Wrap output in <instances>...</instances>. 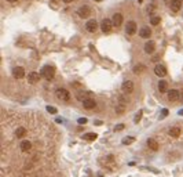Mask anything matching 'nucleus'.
<instances>
[{
  "mask_svg": "<svg viewBox=\"0 0 183 177\" xmlns=\"http://www.w3.org/2000/svg\"><path fill=\"white\" fill-rule=\"evenodd\" d=\"M40 75L44 79H47V80H52L54 76H55V69L52 66H50V65H44L42 68V71H40Z\"/></svg>",
  "mask_w": 183,
  "mask_h": 177,
  "instance_id": "1",
  "label": "nucleus"
},
{
  "mask_svg": "<svg viewBox=\"0 0 183 177\" xmlns=\"http://www.w3.org/2000/svg\"><path fill=\"white\" fill-rule=\"evenodd\" d=\"M55 96L59 100H62V101H69L70 100V93L68 90H65V89H58L55 92Z\"/></svg>",
  "mask_w": 183,
  "mask_h": 177,
  "instance_id": "2",
  "label": "nucleus"
},
{
  "mask_svg": "<svg viewBox=\"0 0 183 177\" xmlns=\"http://www.w3.org/2000/svg\"><path fill=\"white\" fill-rule=\"evenodd\" d=\"M77 15L80 18H88V17L91 15V8L84 4V6H81V7L77 10Z\"/></svg>",
  "mask_w": 183,
  "mask_h": 177,
  "instance_id": "3",
  "label": "nucleus"
},
{
  "mask_svg": "<svg viewBox=\"0 0 183 177\" xmlns=\"http://www.w3.org/2000/svg\"><path fill=\"white\" fill-rule=\"evenodd\" d=\"M112 26H113V22L110 20H103V21L101 22V29H102L103 33H109Z\"/></svg>",
  "mask_w": 183,
  "mask_h": 177,
  "instance_id": "4",
  "label": "nucleus"
},
{
  "mask_svg": "<svg viewBox=\"0 0 183 177\" xmlns=\"http://www.w3.org/2000/svg\"><path fill=\"white\" fill-rule=\"evenodd\" d=\"M136 22L134 21H128L127 25H125V32H127L128 35H135L136 33Z\"/></svg>",
  "mask_w": 183,
  "mask_h": 177,
  "instance_id": "5",
  "label": "nucleus"
},
{
  "mask_svg": "<svg viewBox=\"0 0 183 177\" xmlns=\"http://www.w3.org/2000/svg\"><path fill=\"white\" fill-rule=\"evenodd\" d=\"M85 28H87V31H88V32L94 33V32L98 29V22L95 21V20H88V22L85 24Z\"/></svg>",
  "mask_w": 183,
  "mask_h": 177,
  "instance_id": "6",
  "label": "nucleus"
},
{
  "mask_svg": "<svg viewBox=\"0 0 183 177\" xmlns=\"http://www.w3.org/2000/svg\"><path fill=\"white\" fill-rule=\"evenodd\" d=\"M13 76L15 79H22L25 76V69L22 66H15L14 69H13Z\"/></svg>",
  "mask_w": 183,
  "mask_h": 177,
  "instance_id": "7",
  "label": "nucleus"
},
{
  "mask_svg": "<svg viewBox=\"0 0 183 177\" xmlns=\"http://www.w3.org/2000/svg\"><path fill=\"white\" fill-rule=\"evenodd\" d=\"M40 73H37V72H30L28 75V82L30 83V85H35V83H37L39 80H40Z\"/></svg>",
  "mask_w": 183,
  "mask_h": 177,
  "instance_id": "8",
  "label": "nucleus"
},
{
  "mask_svg": "<svg viewBox=\"0 0 183 177\" xmlns=\"http://www.w3.org/2000/svg\"><path fill=\"white\" fill-rule=\"evenodd\" d=\"M167 97H168L169 101H172V102H175V101H178L179 100V97H180V93L178 92V90H169L168 94H167Z\"/></svg>",
  "mask_w": 183,
  "mask_h": 177,
  "instance_id": "9",
  "label": "nucleus"
},
{
  "mask_svg": "<svg viewBox=\"0 0 183 177\" xmlns=\"http://www.w3.org/2000/svg\"><path fill=\"white\" fill-rule=\"evenodd\" d=\"M154 73L157 75V76H160V78H162V76H165L167 75V69H165V66L161 64H158V65H156V68H154Z\"/></svg>",
  "mask_w": 183,
  "mask_h": 177,
  "instance_id": "10",
  "label": "nucleus"
},
{
  "mask_svg": "<svg viewBox=\"0 0 183 177\" xmlns=\"http://www.w3.org/2000/svg\"><path fill=\"white\" fill-rule=\"evenodd\" d=\"M112 22H113V26H121V24H123V14H120V13H117V14L113 15L112 18Z\"/></svg>",
  "mask_w": 183,
  "mask_h": 177,
  "instance_id": "11",
  "label": "nucleus"
},
{
  "mask_svg": "<svg viewBox=\"0 0 183 177\" xmlns=\"http://www.w3.org/2000/svg\"><path fill=\"white\" fill-rule=\"evenodd\" d=\"M83 106H84L85 109H94L97 106V102H95L94 98H87L83 101Z\"/></svg>",
  "mask_w": 183,
  "mask_h": 177,
  "instance_id": "12",
  "label": "nucleus"
},
{
  "mask_svg": "<svg viewBox=\"0 0 183 177\" xmlns=\"http://www.w3.org/2000/svg\"><path fill=\"white\" fill-rule=\"evenodd\" d=\"M123 92L124 93H132L134 92V83L131 80H125L123 83Z\"/></svg>",
  "mask_w": 183,
  "mask_h": 177,
  "instance_id": "13",
  "label": "nucleus"
},
{
  "mask_svg": "<svg viewBox=\"0 0 183 177\" xmlns=\"http://www.w3.org/2000/svg\"><path fill=\"white\" fill-rule=\"evenodd\" d=\"M139 35H141L142 39H149V37L151 36V29L149 28V26H143V28L139 31Z\"/></svg>",
  "mask_w": 183,
  "mask_h": 177,
  "instance_id": "14",
  "label": "nucleus"
},
{
  "mask_svg": "<svg viewBox=\"0 0 183 177\" xmlns=\"http://www.w3.org/2000/svg\"><path fill=\"white\" fill-rule=\"evenodd\" d=\"M182 8V0H172L171 1V10L172 11H179Z\"/></svg>",
  "mask_w": 183,
  "mask_h": 177,
  "instance_id": "15",
  "label": "nucleus"
},
{
  "mask_svg": "<svg viewBox=\"0 0 183 177\" xmlns=\"http://www.w3.org/2000/svg\"><path fill=\"white\" fill-rule=\"evenodd\" d=\"M91 96H92V93H88V92H78L77 94H76L77 100H80V101H84V100L90 98Z\"/></svg>",
  "mask_w": 183,
  "mask_h": 177,
  "instance_id": "16",
  "label": "nucleus"
},
{
  "mask_svg": "<svg viewBox=\"0 0 183 177\" xmlns=\"http://www.w3.org/2000/svg\"><path fill=\"white\" fill-rule=\"evenodd\" d=\"M154 42H147L146 44H145V51L147 53V54H151V53H154Z\"/></svg>",
  "mask_w": 183,
  "mask_h": 177,
  "instance_id": "17",
  "label": "nucleus"
},
{
  "mask_svg": "<svg viewBox=\"0 0 183 177\" xmlns=\"http://www.w3.org/2000/svg\"><path fill=\"white\" fill-rule=\"evenodd\" d=\"M147 145L150 149H153V151H157L158 149V142L156 141L154 138H149L147 140Z\"/></svg>",
  "mask_w": 183,
  "mask_h": 177,
  "instance_id": "18",
  "label": "nucleus"
},
{
  "mask_svg": "<svg viewBox=\"0 0 183 177\" xmlns=\"http://www.w3.org/2000/svg\"><path fill=\"white\" fill-rule=\"evenodd\" d=\"M30 148H32V142H30V141H28V140H23V141L21 142V151L26 152V151H29Z\"/></svg>",
  "mask_w": 183,
  "mask_h": 177,
  "instance_id": "19",
  "label": "nucleus"
},
{
  "mask_svg": "<svg viewBox=\"0 0 183 177\" xmlns=\"http://www.w3.org/2000/svg\"><path fill=\"white\" fill-rule=\"evenodd\" d=\"M158 90L161 93H165L168 90V83H167L165 80H160V83H158Z\"/></svg>",
  "mask_w": 183,
  "mask_h": 177,
  "instance_id": "20",
  "label": "nucleus"
},
{
  "mask_svg": "<svg viewBox=\"0 0 183 177\" xmlns=\"http://www.w3.org/2000/svg\"><path fill=\"white\" fill-rule=\"evenodd\" d=\"M25 134H26V129H25V127H18L17 130H15V136H17L18 138L25 137Z\"/></svg>",
  "mask_w": 183,
  "mask_h": 177,
  "instance_id": "21",
  "label": "nucleus"
},
{
  "mask_svg": "<svg viewBox=\"0 0 183 177\" xmlns=\"http://www.w3.org/2000/svg\"><path fill=\"white\" fill-rule=\"evenodd\" d=\"M168 133H169L171 137H179V134H180V129L179 127H171Z\"/></svg>",
  "mask_w": 183,
  "mask_h": 177,
  "instance_id": "22",
  "label": "nucleus"
},
{
  "mask_svg": "<svg viewBox=\"0 0 183 177\" xmlns=\"http://www.w3.org/2000/svg\"><path fill=\"white\" fill-rule=\"evenodd\" d=\"M83 138L87 140V141H94V140H97V134L95 133H87V134H84Z\"/></svg>",
  "mask_w": 183,
  "mask_h": 177,
  "instance_id": "23",
  "label": "nucleus"
},
{
  "mask_svg": "<svg viewBox=\"0 0 183 177\" xmlns=\"http://www.w3.org/2000/svg\"><path fill=\"white\" fill-rule=\"evenodd\" d=\"M160 21H161V18H160V17H157V15H156V17L153 15V17L150 18V24H151V25H158Z\"/></svg>",
  "mask_w": 183,
  "mask_h": 177,
  "instance_id": "24",
  "label": "nucleus"
},
{
  "mask_svg": "<svg viewBox=\"0 0 183 177\" xmlns=\"http://www.w3.org/2000/svg\"><path fill=\"white\" fill-rule=\"evenodd\" d=\"M142 111H139V112L136 113V115H135V119H134V122L135 123H139V121H141V118H142Z\"/></svg>",
  "mask_w": 183,
  "mask_h": 177,
  "instance_id": "25",
  "label": "nucleus"
},
{
  "mask_svg": "<svg viewBox=\"0 0 183 177\" xmlns=\"http://www.w3.org/2000/svg\"><path fill=\"white\" fill-rule=\"evenodd\" d=\"M132 141H134V137H125L123 140V144H131Z\"/></svg>",
  "mask_w": 183,
  "mask_h": 177,
  "instance_id": "26",
  "label": "nucleus"
},
{
  "mask_svg": "<svg viewBox=\"0 0 183 177\" xmlns=\"http://www.w3.org/2000/svg\"><path fill=\"white\" fill-rule=\"evenodd\" d=\"M47 111H48L50 113H56V108H54V106L48 105V106H47Z\"/></svg>",
  "mask_w": 183,
  "mask_h": 177,
  "instance_id": "27",
  "label": "nucleus"
},
{
  "mask_svg": "<svg viewBox=\"0 0 183 177\" xmlns=\"http://www.w3.org/2000/svg\"><path fill=\"white\" fill-rule=\"evenodd\" d=\"M154 8H156V7H154V6H153V4H149V6H147V8H146V11H147L149 14H151Z\"/></svg>",
  "mask_w": 183,
  "mask_h": 177,
  "instance_id": "28",
  "label": "nucleus"
},
{
  "mask_svg": "<svg viewBox=\"0 0 183 177\" xmlns=\"http://www.w3.org/2000/svg\"><path fill=\"white\" fill-rule=\"evenodd\" d=\"M123 129H124V125L121 123V125H117V126L114 127V130H116V132H120V130H123Z\"/></svg>",
  "mask_w": 183,
  "mask_h": 177,
  "instance_id": "29",
  "label": "nucleus"
},
{
  "mask_svg": "<svg viewBox=\"0 0 183 177\" xmlns=\"http://www.w3.org/2000/svg\"><path fill=\"white\" fill-rule=\"evenodd\" d=\"M77 122L80 123V125H84V123H87V119H85V118H80Z\"/></svg>",
  "mask_w": 183,
  "mask_h": 177,
  "instance_id": "30",
  "label": "nucleus"
},
{
  "mask_svg": "<svg viewBox=\"0 0 183 177\" xmlns=\"http://www.w3.org/2000/svg\"><path fill=\"white\" fill-rule=\"evenodd\" d=\"M142 68H143L142 65H138V66L135 68V73H139V72H141V69H142Z\"/></svg>",
  "mask_w": 183,
  "mask_h": 177,
  "instance_id": "31",
  "label": "nucleus"
},
{
  "mask_svg": "<svg viewBox=\"0 0 183 177\" xmlns=\"http://www.w3.org/2000/svg\"><path fill=\"white\" fill-rule=\"evenodd\" d=\"M167 115H168V109H162L161 116H167Z\"/></svg>",
  "mask_w": 183,
  "mask_h": 177,
  "instance_id": "32",
  "label": "nucleus"
},
{
  "mask_svg": "<svg viewBox=\"0 0 183 177\" xmlns=\"http://www.w3.org/2000/svg\"><path fill=\"white\" fill-rule=\"evenodd\" d=\"M65 3H72V1H73V0H64Z\"/></svg>",
  "mask_w": 183,
  "mask_h": 177,
  "instance_id": "33",
  "label": "nucleus"
},
{
  "mask_svg": "<svg viewBox=\"0 0 183 177\" xmlns=\"http://www.w3.org/2000/svg\"><path fill=\"white\" fill-rule=\"evenodd\" d=\"M7 1H10V3H15V1H18V0H7Z\"/></svg>",
  "mask_w": 183,
  "mask_h": 177,
  "instance_id": "34",
  "label": "nucleus"
},
{
  "mask_svg": "<svg viewBox=\"0 0 183 177\" xmlns=\"http://www.w3.org/2000/svg\"><path fill=\"white\" fill-rule=\"evenodd\" d=\"M179 113H180V115H183V109H180V111H179Z\"/></svg>",
  "mask_w": 183,
  "mask_h": 177,
  "instance_id": "35",
  "label": "nucleus"
},
{
  "mask_svg": "<svg viewBox=\"0 0 183 177\" xmlns=\"http://www.w3.org/2000/svg\"><path fill=\"white\" fill-rule=\"evenodd\" d=\"M138 1H139V3H142V1H143V0H138Z\"/></svg>",
  "mask_w": 183,
  "mask_h": 177,
  "instance_id": "36",
  "label": "nucleus"
},
{
  "mask_svg": "<svg viewBox=\"0 0 183 177\" xmlns=\"http://www.w3.org/2000/svg\"><path fill=\"white\" fill-rule=\"evenodd\" d=\"M95 1H101V0H95Z\"/></svg>",
  "mask_w": 183,
  "mask_h": 177,
  "instance_id": "37",
  "label": "nucleus"
},
{
  "mask_svg": "<svg viewBox=\"0 0 183 177\" xmlns=\"http://www.w3.org/2000/svg\"><path fill=\"white\" fill-rule=\"evenodd\" d=\"M165 1H167V0H165Z\"/></svg>",
  "mask_w": 183,
  "mask_h": 177,
  "instance_id": "38",
  "label": "nucleus"
}]
</instances>
